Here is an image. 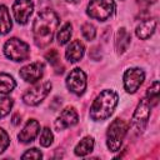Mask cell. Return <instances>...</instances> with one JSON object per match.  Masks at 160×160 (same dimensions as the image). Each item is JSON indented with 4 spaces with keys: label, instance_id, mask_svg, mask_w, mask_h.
<instances>
[{
    "label": "cell",
    "instance_id": "24",
    "mask_svg": "<svg viewBox=\"0 0 160 160\" xmlns=\"http://www.w3.org/2000/svg\"><path fill=\"white\" fill-rule=\"evenodd\" d=\"M81 34L82 36L86 39V40H92L96 35V30H95V26L90 22H85L82 26H81Z\"/></svg>",
    "mask_w": 160,
    "mask_h": 160
},
{
    "label": "cell",
    "instance_id": "25",
    "mask_svg": "<svg viewBox=\"0 0 160 160\" xmlns=\"http://www.w3.org/2000/svg\"><path fill=\"white\" fill-rule=\"evenodd\" d=\"M9 144H10V139H9L8 132L4 129L0 128V154L6 150V148L9 146Z\"/></svg>",
    "mask_w": 160,
    "mask_h": 160
},
{
    "label": "cell",
    "instance_id": "4",
    "mask_svg": "<svg viewBox=\"0 0 160 160\" xmlns=\"http://www.w3.org/2000/svg\"><path fill=\"white\" fill-rule=\"evenodd\" d=\"M115 10V2L112 0H90L88 5V15L99 21L108 20Z\"/></svg>",
    "mask_w": 160,
    "mask_h": 160
},
{
    "label": "cell",
    "instance_id": "5",
    "mask_svg": "<svg viewBox=\"0 0 160 160\" xmlns=\"http://www.w3.org/2000/svg\"><path fill=\"white\" fill-rule=\"evenodd\" d=\"M4 52L6 58H9L12 61H24L29 58L30 49L29 45L20 39L12 38L9 39L4 45Z\"/></svg>",
    "mask_w": 160,
    "mask_h": 160
},
{
    "label": "cell",
    "instance_id": "20",
    "mask_svg": "<svg viewBox=\"0 0 160 160\" xmlns=\"http://www.w3.org/2000/svg\"><path fill=\"white\" fill-rule=\"evenodd\" d=\"M71 34H72V25L70 22H65L61 26V29L59 30V32H58V42H59V45H65L70 40Z\"/></svg>",
    "mask_w": 160,
    "mask_h": 160
},
{
    "label": "cell",
    "instance_id": "28",
    "mask_svg": "<svg viewBox=\"0 0 160 160\" xmlns=\"http://www.w3.org/2000/svg\"><path fill=\"white\" fill-rule=\"evenodd\" d=\"M136 2H138V5L141 6V8H148V6L152 5V4H155L156 0H136Z\"/></svg>",
    "mask_w": 160,
    "mask_h": 160
},
{
    "label": "cell",
    "instance_id": "13",
    "mask_svg": "<svg viewBox=\"0 0 160 160\" xmlns=\"http://www.w3.org/2000/svg\"><path fill=\"white\" fill-rule=\"evenodd\" d=\"M39 130H40V124H39V121L35 120V119H30V120L26 122V125L24 126V129L20 131V134H19V140H20L21 142H24V144L31 142V141L36 138V135L39 134Z\"/></svg>",
    "mask_w": 160,
    "mask_h": 160
},
{
    "label": "cell",
    "instance_id": "22",
    "mask_svg": "<svg viewBox=\"0 0 160 160\" xmlns=\"http://www.w3.org/2000/svg\"><path fill=\"white\" fill-rule=\"evenodd\" d=\"M14 105V100L11 98H0V119L6 116Z\"/></svg>",
    "mask_w": 160,
    "mask_h": 160
},
{
    "label": "cell",
    "instance_id": "17",
    "mask_svg": "<svg viewBox=\"0 0 160 160\" xmlns=\"http://www.w3.org/2000/svg\"><path fill=\"white\" fill-rule=\"evenodd\" d=\"M12 22L9 10L5 5H0V35H5L11 30Z\"/></svg>",
    "mask_w": 160,
    "mask_h": 160
},
{
    "label": "cell",
    "instance_id": "12",
    "mask_svg": "<svg viewBox=\"0 0 160 160\" xmlns=\"http://www.w3.org/2000/svg\"><path fill=\"white\" fill-rule=\"evenodd\" d=\"M20 76L26 81V82H36L42 78L44 74V64L40 61L31 62L24 68L20 69Z\"/></svg>",
    "mask_w": 160,
    "mask_h": 160
},
{
    "label": "cell",
    "instance_id": "7",
    "mask_svg": "<svg viewBox=\"0 0 160 160\" xmlns=\"http://www.w3.org/2000/svg\"><path fill=\"white\" fill-rule=\"evenodd\" d=\"M50 90H51V82H49V81L36 84L35 86H32L31 89H29L24 92L22 100L26 105H30V106L39 105L49 95Z\"/></svg>",
    "mask_w": 160,
    "mask_h": 160
},
{
    "label": "cell",
    "instance_id": "29",
    "mask_svg": "<svg viewBox=\"0 0 160 160\" xmlns=\"http://www.w3.org/2000/svg\"><path fill=\"white\" fill-rule=\"evenodd\" d=\"M20 122H21L20 115H19V114H14V116H12V124H14V125H19Z\"/></svg>",
    "mask_w": 160,
    "mask_h": 160
},
{
    "label": "cell",
    "instance_id": "8",
    "mask_svg": "<svg viewBox=\"0 0 160 160\" xmlns=\"http://www.w3.org/2000/svg\"><path fill=\"white\" fill-rule=\"evenodd\" d=\"M145 79V72L139 68H130L124 74V88L129 94L136 92Z\"/></svg>",
    "mask_w": 160,
    "mask_h": 160
},
{
    "label": "cell",
    "instance_id": "21",
    "mask_svg": "<svg viewBox=\"0 0 160 160\" xmlns=\"http://www.w3.org/2000/svg\"><path fill=\"white\" fill-rule=\"evenodd\" d=\"M159 81H154L146 90V99L151 106H155L159 101Z\"/></svg>",
    "mask_w": 160,
    "mask_h": 160
},
{
    "label": "cell",
    "instance_id": "1",
    "mask_svg": "<svg viewBox=\"0 0 160 160\" xmlns=\"http://www.w3.org/2000/svg\"><path fill=\"white\" fill-rule=\"evenodd\" d=\"M58 25H59V18L52 10L49 9L41 10L35 18L32 24V35L35 44L39 48L48 46L52 41Z\"/></svg>",
    "mask_w": 160,
    "mask_h": 160
},
{
    "label": "cell",
    "instance_id": "30",
    "mask_svg": "<svg viewBox=\"0 0 160 160\" xmlns=\"http://www.w3.org/2000/svg\"><path fill=\"white\" fill-rule=\"evenodd\" d=\"M68 2H71V4H78L80 0H66Z\"/></svg>",
    "mask_w": 160,
    "mask_h": 160
},
{
    "label": "cell",
    "instance_id": "14",
    "mask_svg": "<svg viewBox=\"0 0 160 160\" xmlns=\"http://www.w3.org/2000/svg\"><path fill=\"white\" fill-rule=\"evenodd\" d=\"M85 52V46L80 40H74L70 42V45L66 48L65 56L70 62H76L81 60Z\"/></svg>",
    "mask_w": 160,
    "mask_h": 160
},
{
    "label": "cell",
    "instance_id": "18",
    "mask_svg": "<svg viewBox=\"0 0 160 160\" xmlns=\"http://www.w3.org/2000/svg\"><path fill=\"white\" fill-rule=\"evenodd\" d=\"M92 149H94V139L91 136H85L75 146V155H78V156H85L89 152H91Z\"/></svg>",
    "mask_w": 160,
    "mask_h": 160
},
{
    "label": "cell",
    "instance_id": "16",
    "mask_svg": "<svg viewBox=\"0 0 160 160\" xmlns=\"http://www.w3.org/2000/svg\"><path fill=\"white\" fill-rule=\"evenodd\" d=\"M131 35L128 32L125 28H120L116 34V40H115V48L118 54H124L128 50V46L130 45Z\"/></svg>",
    "mask_w": 160,
    "mask_h": 160
},
{
    "label": "cell",
    "instance_id": "15",
    "mask_svg": "<svg viewBox=\"0 0 160 160\" xmlns=\"http://www.w3.org/2000/svg\"><path fill=\"white\" fill-rule=\"evenodd\" d=\"M155 29H156V20L155 19H146L145 21L140 22L136 26L135 32H136V36L139 39L146 40V39H149L154 34Z\"/></svg>",
    "mask_w": 160,
    "mask_h": 160
},
{
    "label": "cell",
    "instance_id": "23",
    "mask_svg": "<svg viewBox=\"0 0 160 160\" xmlns=\"http://www.w3.org/2000/svg\"><path fill=\"white\" fill-rule=\"evenodd\" d=\"M52 140H54V135L51 132V130L49 128H44L41 134H40V145L44 146V148H48L52 144Z\"/></svg>",
    "mask_w": 160,
    "mask_h": 160
},
{
    "label": "cell",
    "instance_id": "19",
    "mask_svg": "<svg viewBox=\"0 0 160 160\" xmlns=\"http://www.w3.org/2000/svg\"><path fill=\"white\" fill-rule=\"evenodd\" d=\"M16 82L14 78L6 72H0V94H9L14 90Z\"/></svg>",
    "mask_w": 160,
    "mask_h": 160
},
{
    "label": "cell",
    "instance_id": "11",
    "mask_svg": "<svg viewBox=\"0 0 160 160\" xmlns=\"http://www.w3.org/2000/svg\"><path fill=\"white\" fill-rule=\"evenodd\" d=\"M79 121V116H78V112L75 110V108L72 106H68L65 108L60 115L58 116V119L55 120V129L58 131L60 130H64L66 128H70V126H74L76 125Z\"/></svg>",
    "mask_w": 160,
    "mask_h": 160
},
{
    "label": "cell",
    "instance_id": "10",
    "mask_svg": "<svg viewBox=\"0 0 160 160\" xmlns=\"http://www.w3.org/2000/svg\"><path fill=\"white\" fill-rule=\"evenodd\" d=\"M32 10H34V4L31 0H16L12 4L14 18L21 25L28 22L30 15L32 14Z\"/></svg>",
    "mask_w": 160,
    "mask_h": 160
},
{
    "label": "cell",
    "instance_id": "3",
    "mask_svg": "<svg viewBox=\"0 0 160 160\" xmlns=\"http://www.w3.org/2000/svg\"><path fill=\"white\" fill-rule=\"evenodd\" d=\"M128 122L121 119H115L106 132V145L110 151H118L122 144V140L128 132Z\"/></svg>",
    "mask_w": 160,
    "mask_h": 160
},
{
    "label": "cell",
    "instance_id": "26",
    "mask_svg": "<svg viewBox=\"0 0 160 160\" xmlns=\"http://www.w3.org/2000/svg\"><path fill=\"white\" fill-rule=\"evenodd\" d=\"M45 59L51 64V65H56V64H59V60H60V58H59V52H58V50H55V49H51V50H49L46 54H45Z\"/></svg>",
    "mask_w": 160,
    "mask_h": 160
},
{
    "label": "cell",
    "instance_id": "2",
    "mask_svg": "<svg viewBox=\"0 0 160 160\" xmlns=\"http://www.w3.org/2000/svg\"><path fill=\"white\" fill-rule=\"evenodd\" d=\"M119 96L114 90H102L90 108V118L95 121L106 120L115 110Z\"/></svg>",
    "mask_w": 160,
    "mask_h": 160
},
{
    "label": "cell",
    "instance_id": "9",
    "mask_svg": "<svg viewBox=\"0 0 160 160\" xmlns=\"http://www.w3.org/2000/svg\"><path fill=\"white\" fill-rule=\"evenodd\" d=\"M66 86L75 95H82L85 89H86V75H85V72L79 68L71 70L70 74L66 78Z\"/></svg>",
    "mask_w": 160,
    "mask_h": 160
},
{
    "label": "cell",
    "instance_id": "6",
    "mask_svg": "<svg viewBox=\"0 0 160 160\" xmlns=\"http://www.w3.org/2000/svg\"><path fill=\"white\" fill-rule=\"evenodd\" d=\"M150 112H151L150 102L148 101V99H142L138 104L131 119V126L134 130H136V132H142L145 130L150 118Z\"/></svg>",
    "mask_w": 160,
    "mask_h": 160
},
{
    "label": "cell",
    "instance_id": "27",
    "mask_svg": "<svg viewBox=\"0 0 160 160\" xmlns=\"http://www.w3.org/2000/svg\"><path fill=\"white\" fill-rule=\"evenodd\" d=\"M41 158H42V154L36 148H32L21 155V159H41Z\"/></svg>",
    "mask_w": 160,
    "mask_h": 160
}]
</instances>
